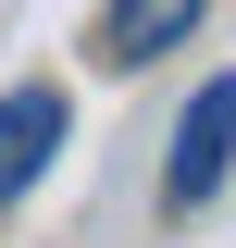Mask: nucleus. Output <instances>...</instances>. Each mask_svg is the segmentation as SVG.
<instances>
[{
    "label": "nucleus",
    "mask_w": 236,
    "mask_h": 248,
    "mask_svg": "<svg viewBox=\"0 0 236 248\" xmlns=\"http://www.w3.org/2000/svg\"><path fill=\"white\" fill-rule=\"evenodd\" d=\"M236 174V75H211L199 99L174 112V161H162V199L174 211H211V186Z\"/></svg>",
    "instance_id": "nucleus-1"
},
{
    "label": "nucleus",
    "mask_w": 236,
    "mask_h": 248,
    "mask_svg": "<svg viewBox=\"0 0 236 248\" xmlns=\"http://www.w3.org/2000/svg\"><path fill=\"white\" fill-rule=\"evenodd\" d=\"M50 149H62V87H0V211L50 174Z\"/></svg>",
    "instance_id": "nucleus-2"
},
{
    "label": "nucleus",
    "mask_w": 236,
    "mask_h": 248,
    "mask_svg": "<svg viewBox=\"0 0 236 248\" xmlns=\"http://www.w3.org/2000/svg\"><path fill=\"white\" fill-rule=\"evenodd\" d=\"M199 13H211V0H112L87 50L112 62V75H137V62H162V50H186V37H199Z\"/></svg>",
    "instance_id": "nucleus-3"
}]
</instances>
